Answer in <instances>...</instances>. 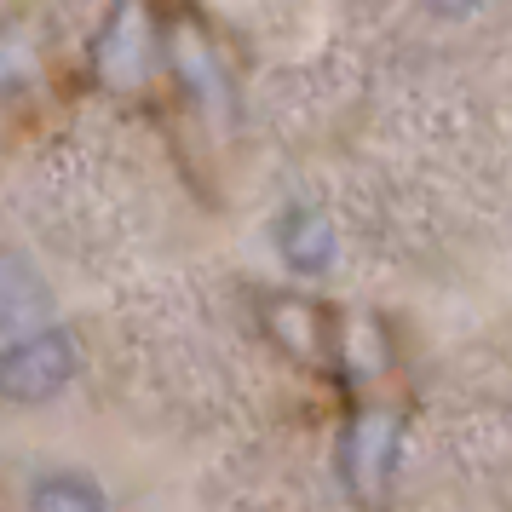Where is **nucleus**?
I'll return each mask as SVG.
<instances>
[{"instance_id":"nucleus-5","label":"nucleus","mask_w":512,"mask_h":512,"mask_svg":"<svg viewBox=\"0 0 512 512\" xmlns=\"http://www.w3.org/2000/svg\"><path fill=\"white\" fill-rule=\"evenodd\" d=\"M277 248L288 259V271L294 277H323L328 265H334V225H328L317 208H288L277 225Z\"/></svg>"},{"instance_id":"nucleus-6","label":"nucleus","mask_w":512,"mask_h":512,"mask_svg":"<svg viewBox=\"0 0 512 512\" xmlns=\"http://www.w3.org/2000/svg\"><path fill=\"white\" fill-rule=\"evenodd\" d=\"M29 507L35 512H98L104 507V489L81 472H47L41 484L29 489Z\"/></svg>"},{"instance_id":"nucleus-4","label":"nucleus","mask_w":512,"mask_h":512,"mask_svg":"<svg viewBox=\"0 0 512 512\" xmlns=\"http://www.w3.org/2000/svg\"><path fill=\"white\" fill-rule=\"evenodd\" d=\"M392 443H397V420L392 415H357L351 420L346 443H340V472L357 495H374V489L392 478Z\"/></svg>"},{"instance_id":"nucleus-7","label":"nucleus","mask_w":512,"mask_h":512,"mask_svg":"<svg viewBox=\"0 0 512 512\" xmlns=\"http://www.w3.org/2000/svg\"><path fill=\"white\" fill-rule=\"evenodd\" d=\"M426 6H432L438 18H466V12H478L484 0H426Z\"/></svg>"},{"instance_id":"nucleus-3","label":"nucleus","mask_w":512,"mask_h":512,"mask_svg":"<svg viewBox=\"0 0 512 512\" xmlns=\"http://www.w3.org/2000/svg\"><path fill=\"white\" fill-rule=\"evenodd\" d=\"M52 317V288L41 265L18 248H0V334H29Z\"/></svg>"},{"instance_id":"nucleus-1","label":"nucleus","mask_w":512,"mask_h":512,"mask_svg":"<svg viewBox=\"0 0 512 512\" xmlns=\"http://www.w3.org/2000/svg\"><path fill=\"white\" fill-rule=\"evenodd\" d=\"M75 340L64 328H29L0 351V397L6 403H52L75 380Z\"/></svg>"},{"instance_id":"nucleus-2","label":"nucleus","mask_w":512,"mask_h":512,"mask_svg":"<svg viewBox=\"0 0 512 512\" xmlns=\"http://www.w3.org/2000/svg\"><path fill=\"white\" fill-rule=\"evenodd\" d=\"M265 334L300 363H328L334 357V317L305 294H271L265 300Z\"/></svg>"}]
</instances>
